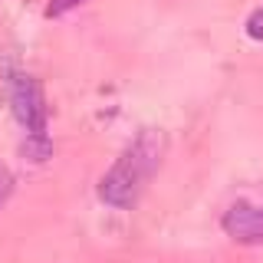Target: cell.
<instances>
[{"instance_id":"7","label":"cell","mask_w":263,"mask_h":263,"mask_svg":"<svg viewBox=\"0 0 263 263\" xmlns=\"http://www.w3.org/2000/svg\"><path fill=\"white\" fill-rule=\"evenodd\" d=\"M247 33H250L253 40H263V10L257 16H250V23H247Z\"/></svg>"},{"instance_id":"3","label":"cell","mask_w":263,"mask_h":263,"mask_svg":"<svg viewBox=\"0 0 263 263\" xmlns=\"http://www.w3.org/2000/svg\"><path fill=\"white\" fill-rule=\"evenodd\" d=\"M224 230L237 243H260L263 240V197L260 201H237L224 214Z\"/></svg>"},{"instance_id":"2","label":"cell","mask_w":263,"mask_h":263,"mask_svg":"<svg viewBox=\"0 0 263 263\" xmlns=\"http://www.w3.org/2000/svg\"><path fill=\"white\" fill-rule=\"evenodd\" d=\"M10 105L13 115L27 135H46V102L40 82L27 76V72H13L10 76Z\"/></svg>"},{"instance_id":"5","label":"cell","mask_w":263,"mask_h":263,"mask_svg":"<svg viewBox=\"0 0 263 263\" xmlns=\"http://www.w3.org/2000/svg\"><path fill=\"white\" fill-rule=\"evenodd\" d=\"M10 191H13V175L4 168V164H0V204L10 197Z\"/></svg>"},{"instance_id":"6","label":"cell","mask_w":263,"mask_h":263,"mask_svg":"<svg viewBox=\"0 0 263 263\" xmlns=\"http://www.w3.org/2000/svg\"><path fill=\"white\" fill-rule=\"evenodd\" d=\"M76 4H82V0H53L46 13H49V16H60V13H66V10H72Z\"/></svg>"},{"instance_id":"1","label":"cell","mask_w":263,"mask_h":263,"mask_svg":"<svg viewBox=\"0 0 263 263\" xmlns=\"http://www.w3.org/2000/svg\"><path fill=\"white\" fill-rule=\"evenodd\" d=\"M161 155H164L161 132L145 128L142 135L115 158L112 168L102 175V181H99V197H102L105 204H112V208H132V204L142 197L152 175L158 171Z\"/></svg>"},{"instance_id":"4","label":"cell","mask_w":263,"mask_h":263,"mask_svg":"<svg viewBox=\"0 0 263 263\" xmlns=\"http://www.w3.org/2000/svg\"><path fill=\"white\" fill-rule=\"evenodd\" d=\"M23 155H27L30 161H46L49 158V138L46 135H27V142H23Z\"/></svg>"}]
</instances>
